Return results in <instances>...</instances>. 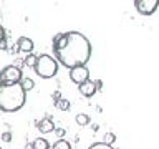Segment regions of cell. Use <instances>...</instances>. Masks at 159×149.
Wrapping results in <instances>:
<instances>
[{"label": "cell", "mask_w": 159, "mask_h": 149, "mask_svg": "<svg viewBox=\"0 0 159 149\" xmlns=\"http://www.w3.org/2000/svg\"><path fill=\"white\" fill-rule=\"evenodd\" d=\"M78 89H80V93H81L84 98H91V96L96 94V86H94L93 79H88V81L78 84Z\"/></svg>", "instance_id": "8"}, {"label": "cell", "mask_w": 159, "mask_h": 149, "mask_svg": "<svg viewBox=\"0 0 159 149\" xmlns=\"http://www.w3.org/2000/svg\"><path fill=\"white\" fill-rule=\"evenodd\" d=\"M12 133H10V131H5L3 134H2V141L3 142H10V141H12Z\"/></svg>", "instance_id": "18"}, {"label": "cell", "mask_w": 159, "mask_h": 149, "mask_svg": "<svg viewBox=\"0 0 159 149\" xmlns=\"http://www.w3.org/2000/svg\"><path fill=\"white\" fill-rule=\"evenodd\" d=\"M55 123H53V119L52 118H43V119H40V121L37 123V129L42 134H48V133H53L55 131Z\"/></svg>", "instance_id": "7"}, {"label": "cell", "mask_w": 159, "mask_h": 149, "mask_svg": "<svg viewBox=\"0 0 159 149\" xmlns=\"http://www.w3.org/2000/svg\"><path fill=\"white\" fill-rule=\"evenodd\" d=\"M3 38H7V33H5V28L0 25V40H3Z\"/></svg>", "instance_id": "21"}, {"label": "cell", "mask_w": 159, "mask_h": 149, "mask_svg": "<svg viewBox=\"0 0 159 149\" xmlns=\"http://www.w3.org/2000/svg\"><path fill=\"white\" fill-rule=\"evenodd\" d=\"M20 86H22V89L25 93L27 91H32V89L35 88V81L32 78H28V76H23L22 78V81H20Z\"/></svg>", "instance_id": "10"}, {"label": "cell", "mask_w": 159, "mask_h": 149, "mask_svg": "<svg viewBox=\"0 0 159 149\" xmlns=\"http://www.w3.org/2000/svg\"><path fill=\"white\" fill-rule=\"evenodd\" d=\"M23 78L22 70L15 65H8L0 71V84H18Z\"/></svg>", "instance_id": "4"}, {"label": "cell", "mask_w": 159, "mask_h": 149, "mask_svg": "<svg viewBox=\"0 0 159 149\" xmlns=\"http://www.w3.org/2000/svg\"><path fill=\"white\" fill-rule=\"evenodd\" d=\"M53 55L58 65L71 70L75 66H86L91 58V43L80 32H60L53 37Z\"/></svg>", "instance_id": "1"}, {"label": "cell", "mask_w": 159, "mask_h": 149, "mask_svg": "<svg viewBox=\"0 0 159 149\" xmlns=\"http://www.w3.org/2000/svg\"><path fill=\"white\" fill-rule=\"evenodd\" d=\"M23 66H27V68H35V63H37V55H33V53H30L27 55V58H23Z\"/></svg>", "instance_id": "14"}, {"label": "cell", "mask_w": 159, "mask_h": 149, "mask_svg": "<svg viewBox=\"0 0 159 149\" xmlns=\"http://www.w3.org/2000/svg\"><path fill=\"white\" fill-rule=\"evenodd\" d=\"M0 149H2V147H0Z\"/></svg>", "instance_id": "25"}, {"label": "cell", "mask_w": 159, "mask_h": 149, "mask_svg": "<svg viewBox=\"0 0 159 149\" xmlns=\"http://www.w3.org/2000/svg\"><path fill=\"white\" fill-rule=\"evenodd\" d=\"M25 149H33V144H32V142H27V146H25Z\"/></svg>", "instance_id": "24"}, {"label": "cell", "mask_w": 159, "mask_h": 149, "mask_svg": "<svg viewBox=\"0 0 159 149\" xmlns=\"http://www.w3.org/2000/svg\"><path fill=\"white\" fill-rule=\"evenodd\" d=\"M35 73L43 79H50L53 76H57L58 73V63L52 55H37V63H35Z\"/></svg>", "instance_id": "3"}, {"label": "cell", "mask_w": 159, "mask_h": 149, "mask_svg": "<svg viewBox=\"0 0 159 149\" xmlns=\"http://www.w3.org/2000/svg\"><path fill=\"white\" fill-rule=\"evenodd\" d=\"M114 141H116V134H114V133H106V134L103 136V141H101V142L106 144V146H113Z\"/></svg>", "instance_id": "16"}, {"label": "cell", "mask_w": 159, "mask_h": 149, "mask_svg": "<svg viewBox=\"0 0 159 149\" xmlns=\"http://www.w3.org/2000/svg\"><path fill=\"white\" fill-rule=\"evenodd\" d=\"M17 48H18V52H22V53H32L33 52V48H35V45H33V40L32 38H28V37H20L18 38V42H17Z\"/></svg>", "instance_id": "9"}, {"label": "cell", "mask_w": 159, "mask_h": 149, "mask_svg": "<svg viewBox=\"0 0 159 149\" xmlns=\"http://www.w3.org/2000/svg\"><path fill=\"white\" fill-rule=\"evenodd\" d=\"M52 98L55 99V103H57V101H58V99H60V98H61V93H60V91H55Z\"/></svg>", "instance_id": "23"}, {"label": "cell", "mask_w": 159, "mask_h": 149, "mask_svg": "<svg viewBox=\"0 0 159 149\" xmlns=\"http://www.w3.org/2000/svg\"><path fill=\"white\" fill-rule=\"evenodd\" d=\"M55 106H57V108L60 109V111H68V109L71 108V103H70L66 98H63V96H61L57 103H55Z\"/></svg>", "instance_id": "11"}, {"label": "cell", "mask_w": 159, "mask_h": 149, "mask_svg": "<svg viewBox=\"0 0 159 149\" xmlns=\"http://www.w3.org/2000/svg\"><path fill=\"white\" fill-rule=\"evenodd\" d=\"M88 149H114V147L113 146H106V144H103V142H94Z\"/></svg>", "instance_id": "17"}, {"label": "cell", "mask_w": 159, "mask_h": 149, "mask_svg": "<svg viewBox=\"0 0 159 149\" xmlns=\"http://www.w3.org/2000/svg\"><path fill=\"white\" fill-rule=\"evenodd\" d=\"M75 121H76L78 126H88L89 124V116L88 114H84V113H80L75 116Z\"/></svg>", "instance_id": "13"}, {"label": "cell", "mask_w": 159, "mask_h": 149, "mask_svg": "<svg viewBox=\"0 0 159 149\" xmlns=\"http://www.w3.org/2000/svg\"><path fill=\"white\" fill-rule=\"evenodd\" d=\"M70 79L75 83V84H81L84 81L89 79V70L86 66H75L70 70Z\"/></svg>", "instance_id": "6"}, {"label": "cell", "mask_w": 159, "mask_h": 149, "mask_svg": "<svg viewBox=\"0 0 159 149\" xmlns=\"http://www.w3.org/2000/svg\"><path fill=\"white\" fill-rule=\"evenodd\" d=\"M32 144H33V149H50V142H48L45 138H38V139H35V141H33Z\"/></svg>", "instance_id": "12"}, {"label": "cell", "mask_w": 159, "mask_h": 149, "mask_svg": "<svg viewBox=\"0 0 159 149\" xmlns=\"http://www.w3.org/2000/svg\"><path fill=\"white\" fill-rule=\"evenodd\" d=\"M55 134H57V138L58 139H63V136H65V129L63 128H55V131H53Z\"/></svg>", "instance_id": "19"}, {"label": "cell", "mask_w": 159, "mask_h": 149, "mask_svg": "<svg viewBox=\"0 0 159 149\" xmlns=\"http://www.w3.org/2000/svg\"><path fill=\"white\" fill-rule=\"evenodd\" d=\"M159 0H136L134 7L141 15H152L157 10Z\"/></svg>", "instance_id": "5"}, {"label": "cell", "mask_w": 159, "mask_h": 149, "mask_svg": "<svg viewBox=\"0 0 159 149\" xmlns=\"http://www.w3.org/2000/svg\"><path fill=\"white\" fill-rule=\"evenodd\" d=\"M52 149H71V144H70L66 139H58L57 142H53Z\"/></svg>", "instance_id": "15"}, {"label": "cell", "mask_w": 159, "mask_h": 149, "mask_svg": "<svg viewBox=\"0 0 159 149\" xmlns=\"http://www.w3.org/2000/svg\"><path fill=\"white\" fill-rule=\"evenodd\" d=\"M0 50H8V45H7V38L0 40Z\"/></svg>", "instance_id": "20"}, {"label": "cell", "mask_w": 159, "mask_h": 149, "mask_svg": "<svg viewBox=\"0 0 159 149\" xmlns=\"http://www.w3.org/2000/svg\"><path fill=\"white\" fill-rule=\"evenodd\" d=\"M94 86H96V91H98V89H101L103 88V81H101V79H96V81H94Z\"/></svg>", "instance_id": "22"}, {"label": "cell", "mask_w": 159, "mask_h": 149, "mask_svg": "<svg viewBox=\"0 0 159 149\" xmlns=\"http://www.w3.org/2000/svg\"><path fill=\"white\" fill-rule=\"evenodd\" d=\"M27 93L18 84H0V109L5 113H15L25 106Z\"/></svg>", "instance_id": "2"}]
</instances>
